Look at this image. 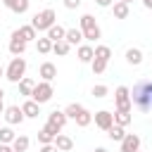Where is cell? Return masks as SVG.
I'll return each instance as SVG.
<instances>
[{"mask_svg": "<svg viewBox=\"0 0 152 152\" xmlns=\"http://www.w3.org/2000/svg\"><path fill=\"white\" fill-rule=\"evenodd\" d=\"M131 104L140 112H152V81L140 78L131 90Z\"/></svg>", "mask_w": 152, "mask_h": 152, "instance_id": "obj_1", "label": "cell"}, {"mask_svg": "<svg viewBox=\"0 0 152 152\" xmlns=\"http://www.w3.org/2000/svg\"><path fill=\"white\" fill-rule=\"evenodd\" d=\"M55 21H57V14H55V10L45 7L43 12L33 14V19H31V26H33L36 31H48L50 26H55Z\"/></svg>", "mask_w": 152, "mask_h": 152, "instance_id": "obj_2", "label": "cell"}, {"mask_svg": "<svg viewBox=\"0 0 152 152\" xmlns=\"http://www.w3.org/2000/svg\"><path fill=\"white\" fill-rule=\"evenodd\" d=\"M81 31H83V38L86 40H100V36H102V31H100V26H97V21H95V17L93 14H83L81 17Z\"/></svg>", "mask_w": 152, "mask_h": 152, "instance_id": "obj_3", "label": "cell"}, {"mask_svg": "<svg viewBox=\"0 0 152 152\" xmlns=\"http://www.w3.org/2000/svg\"><path fill=\"white\" fill-rule=\"evenodd\" d=\"M24 74H26V59L24 57H12L10 66L5 69V78L12 81V83H19L24 78Z\"/></svg>", "mask_w": 152, "mask_h": 152, "instance_id": "obj_4", "label": "cell"}, {"mask_svg": "<svg viewBox=\"0 0 152 152\" xmlns=\"http://www.w3.org/2000/svg\"><path fill=\"white\" fill-rule=\"evenodd\" d=\"M52 95H55L52 86H50L48 81H40V83H36L31 100H33V102H38V104H43V102H50V100H52Z\"/></svg>", "mask_w": 152, "mask_h": 152, "instance_id": "obj_5", "label": "cell"}, {"mask_svg": "<svg viewBox=\"0 0 152 152\" xmlns=\"http://www.w3.org/2000/svg\"><path fill=\"white\" fill-rule=\"evenodd\" d=\"M114 100H116V112H131L133 104H131V90L126 86H119L114 90Z\"/></svg>", "mask_w": 152, "mask_h": 152, "instance_id": "obj_6", "label": "cell"}, {"mask_svg": "<svg viewBox=\"0 0 152 152\" xmlns=\"http://www.w3.org/2000/svg\"><path fill=\"white\" fill-rule=\"evenodd\" d=\"M95 126H97V128H102V131H109V128L114 126V114H112V112H107V109L95 112Z\"/></svg>", "mask_w": 152, "mask_h": 152, "instance_id": "obj_7", "label": "cell"}, {"mask_svg": "<svg viewBox=\"0 0 152 152\" xmlns=\"http://www.w3.org/2000/svg\"><path fill=\"white\" fill-rule=\"evenodd\" d=\"M7 48H10V52H12L14 57H21V55H24V50H26V40L14 31V33H12V38H10V45H7Z\"/></svg>", "mask_w": 152, "mask_h": 152, "instance_id": "obj_8", "label": "cell"}, {"mask_svg": "<svg viewBox=\"0 0 152 152\" xmlns=\"http://www.w3.org/2000/svg\"><path fill=\"white\" fill-rule=\"evenodd\" d=\"M26 116H24V112H21V107L19 104H12V107H7L5 109V121L10 124V126H14V124H21Z\"/></svg>", "mask_w": 152, "mask_h": 152, "instance_id": "obj_9", "label": "cell"}, {"mask_svg": "<svg viewBox=\"0 0 152 152\" xmlns=\"http://www.w3.org/2000/svg\"><path fill=\"white\" fill-rule=\"evenodd\" d=\"M57 135H59V131H55L50 124H45V126L38 131V142H40V145H52Z\"/></svg>", "mask_w": 152, "mask_h": 152, "instance_id": "obj_10", "label": "cell"}, {"mask_svg": "<svg viewBox=\"0 0 152 152\" xmlns=\"http://www.w3.org/2000/svg\"><path fill=\"white\" fill-rule=\"evenodd\" d=\"M138 150H140V135L126 133V138L121 140V152H138Z\"/></svg>", "mask_w": 152, "mask_h": 152, "instance_id": "obj_11", "label": "cell"}, {"mask_svg": "<svg viewBox=\"0 0 152 152\" xmlns=\"http://www.w3.org/2000/svg\"><path fill=\"white\" fill-rule=\"evenodd\" d=\"M66 119H69V116H66L64 112H59V109H55V112H50V114H48V124H50L55 131H62V128H64V124H66Z\"/></svg>", "mask_w": 152, "mask_h": 152, "instance_id": "obj_12", "label": "cell"}, {"mask_svg": "<svg viewBox=\"0 0 152 152\" xmlns=\"http://www.w3.org/2000/svg\"><path fill=\"white\" fill-rule=\"evenodd\" d=\"M38 76H40L43 81H48V83H50V81L57 76V66H55L52 62H43V64H40V69H38Z\"/></svg>", "mask_w": 152, "mask_h": 152, "instance_id": "obj_13", "label": "cell"}, {"mask_svg": "<svg viewBox=\"0 0 152 152\" xmlns=\"http://www.w3.org/2000/svg\"><path fill=\"white\" fill-rule=\"evenodd\" d=\"M76 55H78V62L88 64V62H93V59H95V48H90V45H78Z\"/></svg>", "mask_w": 152, "mask_h": 152, "instance_id": "obj_14", "label": "cell"}, {"mask_svg": "<svg viewBox=\"0 0 152 152\" xmlns=\"http://www.w3.org/2000/svg\"><path fill=\"white\" fill-rule=\"evenodd\" d=\"M21 112H24V116H26V119H36V116L40 114V104H38V102H33V100H26V102L21 104Z\"/></svg>", "mask_w": 152, "mask_h": 152, "instance_id": "obj_15", "label": "cell"}, {"mask_svg": "<svg viewBox=\"0 0 152 152\" xmlns=\"http://www.w3.org/2000/svg\"><path fill=\"white\" fill-rule=\"evenodd\" d=\"M2 2H5L7 10H12V12H17V14L28 12V0H2Z\"/></svg>", "mask_w": 152, "mask_h": 152, "instance_id": "obj_16", "label": "cell"}, {"mask_svg": "<svg viewBox=\"0 0 152 152\" xmlns=\"http://www.w3.org/2000/svg\"><path fill=\"white\" fill-rule=\"evenodd\" d=\"M64 36H66V28H62L59 24H55V26L48 28V36L45 38H50L52 43H59V40H64Z\"/></svg>", "mask_w": 152, "mask_h": 152, "instance_id": "obj_17", "label": "cell"}, {"mask_svg": "<svg viewBox=\"0 0 152 152\" xmlns=\"http://www.w3.org/2000/svg\"><path fill=\"white\" fill-rule=\"evenodd\" d=\"M52 145H55L59 152H69V150L74 147V140H71L69 135H62V133H59V135L55 138V142H52Z\"/></svg>", "mask_w": 152, "mask_h": 152, "instance_id": "obj_18", "label": "cell"}, {"mask_svg": "<svg viewBox=\"0 0 152 152\" xmlns=\"http://www.w3.org/2000/svg\"><path fill=\"white\" fill-rule=\"evenodd\" d=\"M17 33H19V36H21L26 43H28V40H38V36H36L38 31H36L31 24H26V26H19V28H17Z\"/></svg>", "mask_w": 152, "mask_h": 152, "instance_id": "obj_19", "label": "cell"}, {"mask_svg": "<svg viewBox=\"0 0 152 152\" xmlns=\"http://www.w3.org/2000/svg\"><path fill=\"white\" fill-rule=\"evenodd\" d=\"M126 62H128L131 66H138V64L142 62V52H140L138 48H128V50H126Z\"/></svg>", "mask_w": 152, "mask_h": 152, "instance_id": "obj_20", "label": "cell"}, {"mask_svg": "<svg viewBox=\"0 0 152 152\" xmlns=\"http://www.w3.org/2000/svg\"><path fill=\"white\" fill-rule=\"evenodd\" d=\"M64 40H66L69 45H78V43L83 40V31H81V28H69L66 36H64Z\"/></svg>", "mask_w": 152, "mask_h": 152, "instance_id": "obj_21", "label": "cell"}, {"mask_svg": "<svg viewBox=\"0 0 152 152\" xmlns=\"http://www.w3.org/2000/svg\"><path fill=\"white\" fill-rule=\"evenodd\" d=\"M33 88H36V81H31L26 76L19 81V95H33Z\"/></svg>", "mask_w": 152, "mask_h": 152, "instance_id": "obj_22", "label": "cell"}, {"mask_svg": "<svg viewBox=\"0 0 152 152\" xmlns=\"http://www.w3.org/2000/svg\"><path fill=\"white\" fill-rule=\"evenodd\" d=\"M107 135H109V140H116V142H121V140L126 138V133H124V126H119V124H114V126L107 131Z\"/></svg>", "mask_w": 152, "mask_h": 152, "instance_id": "obj_23", "label": "cell"}, {"mask_svg": "<svg viewBox=\"0 0 152 152\" xmlns=\"http://www.w3.org/2000/svg\"><path fill=\"white\" fill-rule=\"evenodd\" d=\"M14 138H17V135H14V131H12L10 126H2V128H0V142H2V145H12Z\"/></svg>", "mask_w": 152, "mask_h": 152, "instance_id": "obj_24", "label": "cell"}, {"mask_svg": "<svg viewBox=\"0 0 152 152\" xmlns=\"http://www.w3.org/2000/svg\"><path fill=\"white\" fill-rule=\"evenodd\" d=\"M36 50H38L40 55L52 52V40H50V38H38V40H36Z\"/></svg>", "mask_w": 152, "mask_h": 152, "instance_id": "obj_25", "label": "cell"}, {"mask_svg": "<svg viewBox=\"0 0 152 152\" xmlns=\"http://www.w3.org/2000/svg\"><path fill=\"white\" fill-rule=\"evenodd\" d=\"M12 150H14V152H26V150H28V138H26V135H17L14 142H12Z\"/></svg>", "mask_w": 152, "mask_h": 152, "instance_id": "obj_26", "label": "cell"}, {"mask_svg": "<svg viewBox=\"0 0 152 152\" xmlns=\"http://www.w3.org/2000/svg\"><path fill=\"white\" fill-rule=\"evenodd\" d=\"M69 50H71V45H69L66 40H59V43H52V52H55V55H59V57H64V55H69Z\"/></svg>", "mask_w": 152, "mask_h": 152, "instance_id": "obj_27", "label": "cell"}, {"mask_svg": "<svg viewBox=\"0 0 152 152\" xmlns=\"http://www.w3.org/2000/svg\"><path fill=\"white\" fill-rule=\"evenodd\" d=\"M128 12H131V10H128L126 2H114V17H116V19H126Z\"/></svg>", "mask_w": 152, "mask_h": 152, "instance_id": "obj_28", "label": "cell"}, {"mask_svg": "<svg viewBox=\"0 0 152 152\" xmlns=\"http://www.w3.org/2000/svg\"><path fill=\"white\" fill-rule=\"evenodd\" d=\"M109 57H112V50H109L107 45H95V59H104V62H109Z\"/></svg>", "mask_w": 152, "mask_h": 152, "instance_id": "obj_29", "label": "cell"}, {"mask_svg": "<svg viewBox=\"0 0 152 152\" xmlns=\"http://www.w3.org/2000/svg\"><path fill=\"white\" fill-rule=\"evenodd\" d=\"M83 109H86L83 104H78V102H71V104H69V107L64 109V114H66L69 119H76V116H78V114H81Z\"/></svg>", "mask_w": 152, "mask_h": 152, "instance_id": "obj_30", "label": "cell"}, {"mask_svg": "<svg viewBox=\"0 0 152 152\" xmlns=\"http://www.w3.org/2000/svg\"><path fill=\"white\" fill-rule=\"evenodd\" d=\"M74 121H76V126H81V128H86V126H88V124L93 121V114H90L88 109H83V112H81V114H78V116L74 119Z\"/></svg>", "mask_w": 152, "mask_h": 152, "instance_id": "obj_31", "label": "cell"}, {"mask_svg": "<svg viewBox=\"0 0 152 152\" xmlns=\"http://www.w3.org/2000/svg\"><path fill=\"white\" fill-rule=\"evenodd\" d=\"M114 124L128 126V124H131V112H114Z\"/></svg>", "mask_w": 152, "mask_h": 152, "instance_id": "obj_32", "label": "cell"}, {"mask_svg": "<svg viewBox=\"0 0 152 152\" xmlns=\"http://www.w3.org/2000/svg\"><path fill=\"white\" fill-rule=\"evenodd\" d=\"M90 66H93V74H104L107 62H104V59H93V62H90Z\"/></svg>", "mask_w": 152, "mask_h": 152, "instance_id": "obj_33", "label": "cell"}, {"mask_svg": "<svg viewBox=\"0 0 152 152\" xmlns=\"http://www.w3.org/2000/svg\"><path fill=\"white\" fill-rule=\"evenodd\" d=\"M107 93H109L107 86H102V83H100V86H93V95H95V97H104Z\"/></svg>", "mask_w": 152, "mask_h": 152, "instance_id": "obj_34", "label": "cell"}, {"mask_svg": "<svg viewBox=\"0 0 152 152\" xmlns=\"http://www.w3.org/2000/svg\"><path fill=\"white\" fill-rule=\"evenodd\" d=\"M78 5H81V0H64V7L66 10H76Z\"/></svg>", "mask_w": 152, "mask_h": 152, "instance_id": "obj_35", "label": "cell"}, {"mask_svg": "<svg viewBox=\"0 0 152 152\" xmlns=\"http://www.w3.org/2000/svg\"><path fill=\"white\" fill-rule=\"evenodd\" d=\"M40 152H59V150H57L55 145H43V147H40Z\"/></svg>", "mask_w": 152, "mask_h": 152, "instance_id": "obj_36", "label": "cell"}, {"mask_svg": "<svg viewBox=\"0 0 152 152\" xmlns=\"http://www.w3.org/2000/svg\"><path fill=\"white\" fill-rule=\"evenodd\" d=\"M95 2H97V5H100V7H109V5H112V2H114V0H95Z\"/></svg>", "mask_w": 152, "mask_h": 152, "instance_id": "obj_37", "label": "cell"}, {"mask_svg": "<svg viewBox=\"0 0 152 152\" xmlns=\"http://www.w3.org/2000/svg\"><path fill=\"white\" fill-rule=\"evenodd\" d=\"M0 152H14V150H12V145H2L0 142Z\"/></svg>", "mask_w": 152, "mask_h": 152, "instance_id": "obj_38", "label": "cell"}, {"mask_svg": "<svg viewBox=\"0 0 152 152\" xmlns=\"http://www.w3.org/2000/svg\"><path fill=\"white\" fill-rule=\"evenodd\" d=\"M142 5H145L147 10H152V0H142Z\"/></svg>", "mask_w": 152, "mask_h": 152, "instance_id": "obj_39", "label": "cell"}, {"mask_svg": "<svg viewBox=\"0 0 152 152\" xmlns=\"http://www.w3.org/2000/svg\"><path fill=\"white\" fill-rule=\"evenodd\" d=\"M5 109H7V107H5V102L0 100V114H5Z\"/></svg>", "mask_w": 152, "mask_h": 152, "instance_id": "obj_40", "label": "cell"}, {"mask_svg": "<svg viewBox=\"0 0 152 152\" xmlns=\"http://www.w3.org/2000/svg\"><path fill=\"white\" fill-rule=\"evenodd\" d=\"M95 152H107V150L104 147H95Z\"/></svg>", "mask_w": 152, "mask_h": 152, "instance_id": "obj_41", "label": "cell"}, {"mask_svg": "<svg viewBox=\"0 0 152 152\" xmlns=\"http://www.w3.org/2000/svg\"><path fill=\"white\" fill-rule=\"evenodd\" d=\"M2 76H5V69H2V64H0V78H2Z\"/></svg>", "mask_w": 152, "mask_h": 152, "instance_id": "obj_42", "label": "cell"}, {"mask_svg": "<svg viewBox=\"0 0 152 152\" xmlns=\"http://www.w3.org/2000/svg\"><path fill=\"white\" fill-rule=\"evenodd\" d=\"M2 97H5V90H2V88H0V100H2Z\"/></svg>", "mask_w": 152, "mask_h": 152, "instance_id": "obj_43", "label": "cell"}, {"mask_svg": "<svg viewBox=\"0 0 152 152\" xmlns=\"http://www.w3.org/2000/svg\"><path fill=\"white\" fill-rule=\"evenodd\" d=\"M119 2H126V5H128V2H133V0H119Z\"/></svg>", "mask_w": 152, "mask_h": 152, "instance_id": "obj_44", "label": "cell"}, {"mask_svg": "<svg viewBox=\"0 0 152 152\" xmlns=\"http://www.w3.org/2000/svg\"><path fill=\"white\" fill-rule=\"evenodd\" d=\"M138 152H140V150H138Z\"/></svg>", "mask_w": 152, "mask_h": 152, "instance_id": "obj_45", "label": "cell"}]
</instances>
